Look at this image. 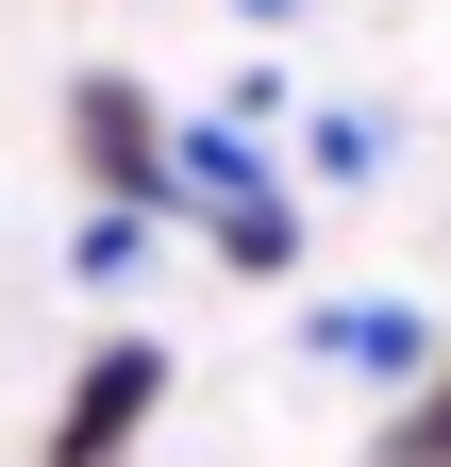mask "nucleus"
<instances>
[{
    "label": "nucleus",
    "mask_w": 451,
    "mask_h": 467,
    "mask_svg": "<svg viewBox=\"0 0 451 467\" xmlns=\"http://www.w3.org/2000/svg\"><path fill=\"white\" fill-rule=\"evenodd\" d=\"M151 400H167V350H151V334H118V350L68 384V418H50V467H118V451L151 434Z\"/></svg>",
    "instance_id": "f257e3e1"
},
{
    "label": "nucleus",
    "mask_w": 451,
    "mask_h": 467,
    "mask_svg": "<svg viewBox=\"0 0 451 467\" xmlns=\"http://www.w3.org/2000/svg\"><path fill=\"white\" fill-rule=\"evenodd\" d=\"M68 134H84V167H100V201H134V217L167 201V117H151L134 84H84V100H68Z\"/></svg>",
    "instance_id": "f03ea898"
},
{
    "label": "nucleus",
    "mask_w": 451,
    "mask_h": 467,
    "mask_svg": "<svg viewBox=\"0 0 451 467\" xmlns=\"http://www.w3.org/2000/svg\"><path fill=\"white\" fill-rule=\"evenodd\" d=\"M318 350H334V368H368V384H402V368H418L435 334H418L402 301H334V317H318Z\"/></svg>",
    "instance_id": "7ed1b4c3"
},
{
    "label": "nucleus",
    "mask_w": 451,
    "mask_h": 467,
    "mask_svg": "<svg viewBox=\"0 0 451 467\" xmlns=\"http://www.w3.org/2000/svg\"><path fill=\"white\" fill-rule=\"evenodd\" d=\"M217 251H235V267H301V201H285V184L217 201Z\"/></svg>",
    "instance_id": "20e7f679"
},
{
    "label": "nucleus",
    "mask_w": 451,
    "mask_h": 467,
    "mask_svg": "<svg viewBox=\"0 0 451 467\" xmlns=\"http://www.w3.org/2000/svg\"><path fill=\"white\" fill-rule=\"evenodd\" d=\"M134 251H151V217H134V201H100V217H84V234H68V267H84V284H118V267H134Z\"/></svg>",
    "instance_id": "39448f33"
},
{
    "label": "nucleus",
    "mask_w": 451,
    "mask_h": 467,
    "mask_svg": "<svg viewBox=\"0 0 451 467\" xmlns=\"http://www.w3.org/2000/svg\"><path fill=\"white\" fill-rule=\"evenodd\" d=\"M384 467H451V368H435V400H418V418L384 434Z\"/></svg>",
    "instance_id": "423d86ee"
},
{
    "label": "nucleus",
    "mask_w": 451,
    "mask_h": 467,
    "mask_svg": "<svg viewBox=\"0 0 451 467\" xmlns=\"http://www.w3.org/2000/svg\"><path fill=\"white\" fill-rule=\"evenodd\" d=\"M251 17H285V0H251Z\"/></svg>",
    "instance_id": "0eeeda50"
}]
</instances>
